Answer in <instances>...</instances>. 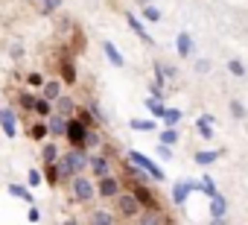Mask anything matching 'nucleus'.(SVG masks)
I'll use <instances>...</instances> for the list:
<instances>
[{
  "label": "nucleus",
  "instance_id": "obj_1",
  "mask_svg": "<svg viewBox=\"0 0 248 225\" xmlns=\"http://www.w3.org/2000/svg\"><path fill=\"white\" fill-rule=\"evenodd\" d=\"M56 167H59L62 181H73L76 176H82L91 167V152L82 149V146H70L67 152H62V158L56 161Z\"/></svg>",
  "mask_w": 248,
  "mask_h": 225
},
{
  "label": "nucleus",
  "instance_id": "obj_2",
  "mask_svg": "<svg viewBox=\"0 0 248 225\" xmlns=\"http://www.w3.org/2000/svg\"><path fill=\"white\" fill-rule=\"evenodd\" d=\"M129 164L140 167V170H143L149 178H155V181H161V184L167 181V173H164V170H161V167H158V164L149 158V155H143V152H138V149H129Z\"/></svg>",
  "mask_w": 248,
  "mask_h": 225
},
{
  "label": "nucleus",
  "instance_id": "obj_3",
  "mask_svg": "<svg viewBox=\"0 0 248 225\" xmlns=\"http://www.w3.org/2000/svg\"><path fill=\"white\" fill-rule=\"evenodd\" d=\"M70 190H73V199H76V202L88 205V202L96 196V181H93V178H88V176L82 173V176H76V178L70 181Z\"/></svg>",
  "mask_w": 248,
  "mask_h": 225
},
{
  "label": "nucleus",
  "instance_id": "obj_4",
  "mask_svg": "<svg viewBox=\"0 0 248 225\" xmlns=\"http://www.w3.org/2000/svg\"><path fill=\"white\" fill-rule=\"evenodd\" d=\"M114 202H117V213L126 216V219H135V216H140V210H143L140 202L135 199V193H120Z\"/></svg>",
  "mask_w": 248,
  "mask_h": 225
},
{
  "label": "nucleus",
  "instance_id": "obj_5",
  "mask_svg": "<svg viewBox=\"0 0 248 225\" xmlns=\"http://www.w3.org/2000/svg\"><path fill=\"white\" fill-rule=\"evenodd\" d=\"M88 126L85 123H79L76 117H67V132H64V141L70 144V146H82L85 149V138H88Z\"/></svg>",
  "mask_w": 248,
  "mask_h": 225
},
{
  "label": "nucleus",
  "instance_id": "obj_6",
  "mask_svg": "<svg viewBox=\"0 0 248 225\" xmlns=\"http://www.w3.org/2000/svg\"><path fill=\"white\" fill-rule=\"evenodd\" d=\"M120 193H123V181H120V178H114V176L96 178V196H102V199H117Z\"/></svg>",
  "mask_w": 248,
  "mask_h": 225
},
{
  "label": "nucleus",
  "instance_id": "obj_7",
  "mask_svg": "<svg viewBox=\"0 0 248 225\" xmlns=\"http://www.w3.org/2000/svg\"><path fill=\"white\" fill-rule=\"evenodd\" d=\"M0 129H3L6 138H18V114H15L12 108L0 105Z\"/></svg>",
  "mask_w": 248,
  "mask_h": 225
},
{
  "label": "nucleus",
  "instance_id": "obj_8",
  "mask_svg": "<svg viewBox=\"0 0 248 225\" xmlns=\"http://www.w3.org/2000/svg\"><path fill=\"white\" fill-rule=\"evenodd\" d=\"M132 193H135V199L140 202V208H143V210L158 208V199H155V193H152L146 184H132Z\"/></svg>",
  "mask_w": 248,
  "mask_h": 225
},
{
  "label": "nucleus",
  "instance_id": "obj_9",
  "mask_svg": "<svg viewBox=\"0 0 248 225\" xmlns=\"http://www.w3.org/2000/svg\"><path fill=\"white\" fill-rule=\"evenodd\" d=\"M91 176L93 178H102V176H111V158L108 155H91Z\"/></svg>",
  "mask_w": 248,
  "mask_h": 225
},
{
  "label": "nucleus",
  "instance_id": "obj_10",
  "mask_svg": "<svg viewBox=\"0 0 248 225\" xmlns=\"http://www.w3.org/2000/svg\"><path fill=\"white\" fill-rule=\"evenodd\" d=\"M196 184H199V181H190V178H187V181H178V184L172 187V202H175L178 208L187 205V199H190V193L196 190Z\"/></svg>",
  "mask_w": 248,
  "mask_h": 225
},
{
  "label": "nucleus",
  "instance_id": "obj_11",
  "mask_svg": "<svg viewBox=\"0 0 248 225\" xmlns=\"http://www.w3.org/2000/svg\"><path fill=\"white\" fill-rule=\"evenodd\" d=\"M193 47H196V44H193V35L181 30V32L175 35V50H178V59H193Z\"/></svg>",
  "mask_w": 248,
  "mask_h": 225
},
{
  "label": "nucleus",
  "instance_id": "obj_12",
  "mask_svg": "<svg viewBox=\"0 0 248 225\" xmlns=\"http://www.w3.org/2000/svg\"><path fill=\"white\" fill-rule=\"evenodd\" d=\"M32 114H35L38 120H50V117L56 114V102H50V99L38 96V99H35V108H32Z\"/></svg>",
  "mask_w": 248,
  "mask_h": 225
},
{
  "label": "nucleus",
  "instance_id": "obj_13",
  "mask_svg": "<svg viewBox=\"0 0 248 225\" xmlns=\"http://www.w3.org/2000/svg\"><path fill=\"white\" fill-rule=\"evenodd\" d=\"M76 99L73 96H67V94H62L59 99H56V114H62V117H73L76 114Z\"/></svg>",
  "mask_w": 248,
  "mask_h": 225
},
{
  "label": "nucleus",
  "instance_id": "obj_14",
  "mask_svg": "<svg viewBox=\"0 0 248 225\" xmlns=\"http://www.w3.org/2000/svg\"><path fill=\"white\" fill-rule=\"evenodd\" d=\"M126 24H129V30L140 38V41H146V44H152V38H149V32H146V27H143V18H138V15H126Z\"/></svg>",
  "mask_w": 248,
  "mask_h": 225
},
{
  "label": "nucleus",
  "instance_id": "obj_15",
  "mask_svg": "<svg viewBox=\"0 0 248 225\" xmlns=\"http://www.w3.org/2000/svg\"><path fill=\"white\" fill-rule=\"evenodd\" d=\"M47 129H50V141H56V138H64V132H67V117H62V114H53V117L47 120Z\"/></svg>",
  "mask_w": 248,
  "mask_h": 225
},
{
  "label": "nucleus",
  "instance_id": "obj_16",
  "mask_svg": "<svg viewBox=\"0 0 248 225\" xmlns=\"http://www.w3.org/2000/svg\"><path fill=\"white\" fill-rule=\"evenodd\" d=\"M143 105H146V111H149V114L155 117V120H164V114H167V105H164V99H158V96H146L143 99Z\"/></svg>",
  "mask_w": 248,
  "mask_h": 225
},
{
  "label": "nucleus",
  "instance_id": "obj_17",
  "mask_svg": "<svg viewBox=\"0 0 248 225\" xmlns=\"http://www.w3.org/2000/svg\"><path fill=\"white\" fill-rule=\"evenodd\" d=\"M222 158V149H199L196 155H193V161L199 164V167H210V164H216Z\"/></svg>",
  "mask_w": 248,
  "mask_h": 225
},
{
  "label": "nucleus",
  "instance_id": "obj_18",
  "mask_svg": "<svg viewBox=\"0 0 248 225\" xmlns=\"http://www.w3.org/2000/svg\"><path fill=\"white\" fill-rule=\"evenodd\" d=\"M102 53H105V59H108L114 67H123V64H126V59H123V53L117 50L114 41H102Z\"/></svg>",
  "mask_w": 248,
  "mask_h": 225
},
{
  "label": "nucleus",
  "instance_id": "obj_19",
  "mask_svg": "<svg viewBox=\"0 0 248 225\" xmlns=\"http://www.w3.org/2000/svg\"><path fill=\"white\" fill-rule=\"evenodd\" d=\"M38 96H44V99L56 102V99L62 96V79H50V82H44V88L38 91Z\"/></svg>",
  "mask_w": 248,
  "mask_h": 225
},
{
  "label": "nucleus",
  "instance_id": "obj_20",
  "mask_svg": "<svg viewBox=\"0 0 248 225\" xmlns=\"http://www.w3.org/2000/svg\"><path fill=\"white\" fill-rule=\"evenodd\" d=\"M59 158H62L59 144L56 141H44V146H41V164H56Z\"/></svg>",
  "mask_w": 248,
  "mask_h": 225
},
{
  "label": "nucleus",
  "instance_id": "obj_21",
  "mask_svg": "<svg viewBox=\"0 0 248 225\" xmlns=\"http://www.w3.org/2000/svg\"><path fill=\"white\" fill-rule=\"evenodd\" d=\"M225 213H228V199L222 193H216L210 199V219H225Z\"/></svg>",
  "mask_w": 248,
  "mask_h": 225
},
{
  "label": "nucleus",
  "instance_id": "obj_22",
  "mask_svg": "<svg viewBox=\"0 0 248 225\" xmlns=\"http://www.w3.org/2000/svg\"><path fill=\"white\" fill-rule=\"evenodd\" d=\"M30 138H32V141H38V144L50 141V129H47V120H35V123L30 126Z\"/></svg>",
  "mask_w": 248,
  "mask_h": 225
},
{
  "label": "nucleus",
  "instance_id": "obj_23",
  "mask_svg": "<svg viewBox=\"0 0 248 225\" xmlns=\"http://www.w3.org/2000/svg\"><path fill=\"white\" fill-rule=\"evenodd\" d=\"M138 225H164V213H161V208H149V210H143Z\"/></svg>",
  "mask_w": 248,
  "mask_h": 225
},
{
  "label": "nucleus",
  "instance_id": "obj_24",
  "mask_svg": "<svg viewBox=\"0 0 248 225\" xmlns=\"http://www.w3.org/2000/svg\"><path fill=\"white\" fill-rule=\"evenodd\" d=\"M35 99H38L35 91H18V108L30 111V114H32V108H35Z\"/></svg>",
  "mask_w": 248,
  "mask_h": 225
},
{
  "label": "nucleus",
  "instance_id": "obj_25",
  "mask_svg": "<svg viewBox=\"0 0 248 225\" xmlns=\"http://www.w3.org/2000/svg\"><path fill=\"white\" fill-rule=\"evenodd\" d=\"M228 111H231L233 120H245V117H248V105H245L242 99H231V102H228Z\"/></svg>",
  "mask_w": 248,
  "mask_h": 225
},
{
  "label": "nucleus",
  "instance_id": "obj_26",
  "mask_svg": "<svg viewBox=\"0 0 248 225\" xmlns=\"http://www.w3.org/2000/svg\"><path fill=\"white\" fill-rule=\"evenodd\" d=\"M225 67H228V73H231V76H236V79H245V76H248V67H245V62H242V59H228V64H225Z\"/></svg>",
  "mask_w": 248,
  "mask_h": 225
},
{
  "label": "nucleus",
  "instance_id": "obj_27",
  "mask_svg": "<svg viewBox=\"0 0 248 225\" xmlns=\"http://www.w3.org/2000/svg\"><path fill=\"white\" fill-rule=\"evenodd\" d=\"M181 117H184V111H181V108H167V114H164V126H167V129H178Z\"/></svg>",
  "mask_w": 248,
  "mask_h": 225
},
{
  "label": "nucleus",
  "instance_id": "obj_28",
  "mask_svg": "<svg viewBox=\"0 0 248 225\" xmlns=\"http://www.w3.org/2000/svg\"><path fill=\"white\" fill-rule=\"evenodd\" d=\"M6 190H9V196L24 199L27 205H32V193H30V187H24V184H6Z\"/></svg>",
  "mask_w": 248,
  "mask_h": 225
},
{
  "label": "nucleus",
  "instance_id": "obj_29",
  "mask_svg": "<svg viewBox=\"0 0 248 225\" xmlns=\"http://www.w3.org/2000/svg\"><path fill=\"white\" fill-rule=\"evenodd\" d=\"M35 9L41 15H53V12L62 9V0H35Z\"/></svg>",
  "mask_w": 248,
  "mask_h": 225
},
{
  "label": "nucleus",
  "instance_id": "obj_30",
  "mask_svg": "<svg viewBox=\"0 0 248 225\" xmlns=\"http://www.w3.org/2000/svg\"><path fill=\"white\" fill-rule=\"evenodd\" d=\"M196 132L202 135V141H213L216 138V132H213V126L204 120V117H196Z\"/></svg>",
  "mask_w": 248,
  "mask_h": 225
},
{
  "label": "nucleus",
  "instance_id": "obj_31",
  "mask_svg": "<svg viewBox=\"0 0 248 225\" xmlns=\"http://www.w3.org/2000/svg\"><path fill=\"white\" fill-rule=\"evenodd\" d=\"M158 144H164V146H175L178 144V129H161L158 132Z\"/></svg>",
  "mask_w": 248,
  "mask_h": 225
},
{
  "label": "nucleus",
  "instance_id": "obj_32",
  "mask_svg": "<svg viewBox=\"0 0 248 225\" xmlns=\"http://www.w3.org/2000/svg\"><path fill=\"white\" fill-rule=\"evenodd\" d=\"M196 190H202V193H204L207 199H213V196L219 193V190H216V181H213L210 176H202V181L196 184Z\"/></svg>",
  "mask_w": 248,
  "mask_h": 225
},
{
  "label": "nucleus",
  "instance_id": "obj_33",
  "mask_svg": "<svg viewBox=\"0 0 248 225\" xmlns=\"http://www.w3.org/2000/svg\"><path fill=\"white\" fill-rule=\"evenodd\" d=\"M73 117H76L79 123H85L88 129L96 126V117H93V111H91V108H76V114H73Z\"/></svg>",
  "mask_w": 248,
  "mask_h": 225
},
{
  "label": "nucleus",
  "instance_id": "obj_34",
  "mask_svg": "<svg viewBox=\"0 0 248 225\" xmlns=\"http://www.w3.org/2000/svg\"><path fill=\"white\" fill-rule=\"evenodd\" d=\"M44 82H47V79H44V73H41V70H30V73H27V85H30L35 94L44 88Z\"/></svg>",
  "mask_w": 248,
  "mask_h": 225
},
{
  "label": "nucleus",
  "instance_id": "obj_35",
  "mask_svg": "<svg viewBox=\"0 0 248 225\" xmlns=\"http://www.w3.org/2000/svg\"><path fill=\"white\" fill-rule=\"evenodd\" d=\"M41 173H44V181H47L50 187H56V184L62 181V176H59V167H56V164H44V170H41Z\"/></svg>",
  "mask_w": 248,
  "mask_h": 225
},
{
  "label": "nucleus",
  "instance_id": "obj_36",
  "mask_svg": "<svg viewBox=\"0 0 248 225\" xmlns=\"http://www.w3.org/2000/svg\"><path fill=\"white\" fill-rule=\"evenodd\" d=\"M91 225H114V213L111 210H93L91 213Z\"/></svg>",
  "mask_w": 248,
  "mask_h": 225
},
{
  "label": "nucleus",
  "instance_id": "obj_37",
  "mask_svg": "<svg viewBox=\"0 0 248 225\" xmlns=\"http://www.w3.org/2000/svg\"><path fill=\"white\" fill-rule=\"evenodd\" d=\"M62 82L64 85H73L76 82V64L73 62H62Z\"/></svg>",
  "mask_w": 248,
  "mask_h": 225
},
{
  "label": "nucleus",
  "instance_id": "obj_38",
  "mask_svg": "<svg viewBox=\"0 0 248 225\" xmlns=\"http://www.w3.org/2000/svg\"><path fill=\"white\" fill-rule=\"evenodd\" d=\"M44 184V173L38 170V167H32L30 173H27V187H41Z\"/></svg>",
  "mask_w": 248,
  "mask_h": 225
},
{
  "label": "nucleus",
  "instance_id": "obj_39",
  "mask_svg": "<svg viewBox=\"0 0 248 225\" xmlns=\"http://www.w3.org/2000/svg\"><path fill=\"white\" fill-rule=\"evenodd\" d=\"M96 146H102V135H99L96 129H91V132H88V138H85V149L91 152V149H96Z\"/></svg>",
  "mask_w": 248,
  "mask_h": 225
},
{
  "label": "nucleus",
  "instance_id": "obj_40",
  "mask_svg": "<svg viewBox=\"0 0 248 225\" xmlns=\"http://www.w3.org/2000/svg\"><path fill=\"white\" fill-rule=\"evenodd\" d=\"M143 21L146 24H158L161 21V9L158 6H143Z\"/></svg>",
  "mask_w": 248,
  "mask_h": 225
},
{
  "label": "nucleus",
  "instance_id": "obj_41",
  "mask_svg": "<svg viewBox=\"0 0 248 225\" xmlns=\"http://www.w3.org/2000/svg\"><path fill=\"white\" fill-rule=\"evenodd\" d=\"M193 70H196L199 76H207V73L213 70V64H210V59H196V62H193Z\"/></svg>",
  "mask_w": 248,
  "mask_h": 225
},
{
  "label": "nucleus",
  "instance_id": "obj_42",
  "mask_svg": "<svg viewBox=\"0 0 248 225\" xmlns=\"http://www.w3.org/2000/svg\"><path fill=\"white\" fill-rule=\"evenodd\" d=\"M135 132H155V120H129Z\"/></svg>",
  "mask_w": 248,
  "mask_h": 225
},
{
  "label": "nucleus",
  "instance_id": "obj_43",
  "mask_svg": "<svg viewBox=\"0 0 248 225\" xmlns=\"http://www.w3.org/2000/svg\"><path fill=\"white\" fill-rule=\"evenodd\" d=\"M27 219H30V222H41V210H38L35 205H30V210H27Z\"/></svg>",
  "mask_w": 248,
  "mask_h": 225
},
{
  "label": "nucleus",
  "instance_id": "obj_44",
  "mask_svg": "<svg viewBox=\"0 0 248 225\" xmlns=\"http://www.w3.org/2000/svg\"><path fill=\"white\" fill-rule=\"evenodd\" d=\"M9 56H12V59H24V47H21V44H12V47H9Z\"/></svg>",
  "mask_w": 248,
  "mask_h": 225
},
{
  "label": "nucleus",
  "instance_id": "obj_45",
  "mask_svg": "<svg viewBox=\"0 0 248 225\" xmlns=\"http://www.w3.org/2000/svg\"><path fill=\"white\" fill-rule=\"evenodd\" d=\"M158 155H161V158H172V146H164V144H161V146H158Z\"/></svg>",
  "mask_w": 248,
  "mask_h": 225
},
{
  "label": "nucleus",
  "instance_id": "obj_46",
  "mask_svg": "<svg viewBox=\"0 0 248 225\" xmlns=\"http://www.w3.org/2000/svg\"><path fill=\"white\" fill-rule=\"evenodd\" d=\"M135 3H138V6L143 9V6H152V0H135Z\"/></svg>",
  "mask_w": 248,
  "mask_h": 225
},
{
  "label": "nucleus",
  "instance_id": "obj_47",
  "mask_svg": "<svg viewBox=\"0 0 248 225\" xmlns=\"http://www.w3.org/2000/svg\"><path fill=\"white\" fill-rule=\"evenodd\" d=\"M62 225H79V219H73V216H70V219H64Z\"/></svg>",
  "mask_w": 248,
  "mask_h": 225
},
{
  "label": "nucleus",
  "instance_id": "obj_48",
  "mask_svg": "<svg viewBox=\"0 0 248 225\" xmlns=\"http://www.w3.org/2000/svg\"><path fill=\"white\" fill-rule=\"evenodd\" d=\"M126 225H135V222H126Z\"/></svg>",
  "mask_w": 248,
  "mask_h": 225
}]
</instances>
